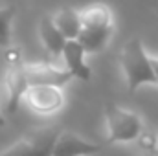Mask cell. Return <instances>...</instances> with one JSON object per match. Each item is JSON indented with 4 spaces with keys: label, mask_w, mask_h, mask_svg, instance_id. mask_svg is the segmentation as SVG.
<instances>
[{
    "label": "cell",
    "mask_w": 158,
    "mask_h": 156,
    "mask_svg": "<svg viewBox=\"0 0 158 156\" xmlns=\"http://www.w3.org/2000/svg\"><path fill=\"white\" fill-rule=\"evenodd\" d=\"M121 70L125 74L129 92H134L142 84H156L153 61L145 53L140 39H131L121 50Z\"/></svg>",
    "instance_id": "1"
},
{
    "label": "cell",
    "mask_w": 158,
    "mask_h": 156,
    "mask_svg": "<svg viewBox=\"0 0 158 156\" xmlns=\"http://www.w3.org/2000/svg\"><path fill=\"white\" fill-rule=\"evenodd\" d=\"M107 117V129H109V142L110 143H121V142H134L142 134V119L138 114L119 109V107H107L105 110Z\"/></svg>",
    "instance_id": "2"
},
{
    "label": "cell",
    "mask_w": 158,
    "mask_h": 156,
    "mask_svg": "<svg viewBox=\"0 0 158 156\" xmlns=\"http://www.w3.org/2000/svg\"><path fill=\"white\" fill-rule=\"evenodd\" d=\"M59 134L61 130L53 127L33 130L11 147H7L6 151H2L0 156H52L53 143Z\"/></svg>",
    "instance_id": "3"
},
{
    "label": "cell",
    "mask_w": 158,
    "mask_h": 156,
    "mask_svg": "<svg viewBox=\"0 0 158 156\" xmlns=\"http://www.w3.org/2000/svg\"><path fill=\"white\" fill-rule=\"evenodd\" d=\"M6 88H7V105H6V112L13 114L19 105L20 99L24 97L26 90H28V79H26V70H24V63L20 61V55L17 50H11L7 53V68H6Z\"/></svg>",
    "instance_id": "4"
},
{
    "label": "cell",
    "mask_w": 158,
    "mask_h": 156,
    "mask_svg": "<svg viewBox=\"0 0 158 156\" xmlns=\"http://www.w3.org/2000/svg\"><path fill=\"white\" fill-rule=\"evenodd\" d=\"M28 107L39 114H52L59 110L64 103V96L61 88L55 86H28L24 97Z\"/></svg>",
    "instance_id": "5"
},
{
    "label": "cell",
    "mask_w": 158,
    "mask_h": 156,
    "mask_svg": "<svg viewBox=\"0 0 158 156\" xmlns=\"http://www.w3.org/2000/svg\"><path fill=\"white\" fill-rule=\"evenodd\" d=\"M26 70V79H28V86H55L61 88L64 86L70 79H74L66 68H55L48 63H30L24 64Z\"/></svg>",
    "instance_id": "6"
},
{
    "label": "cell",
    "mask_w": 158,
    "mask_h": 156,
    "mask_svg": "<svg viewBox=\"0 0 158 156\" xmlns=\"http://www.w3.org/2000/svg\"><path fill=\"white\" fill-rule=\"evenodd\" d=\"M101 147L79 138L76 132H61L53 143L52 156H90L99 153Z\"/></svg>",
    "instance_id": "7"
},
{
    "label": "cell",
    "mask_w": 158,
    "mask_h": 156,
    "mask_svg": "<svg viewBox=\"0 0 158 156\" xmlns=\"http://www.w3.org/2000/svg\"><path fill=\"white\" fill-rule=\"evenodd\" d=\"M64 57V64H66V72L72 77H77L81 81H88L90 79V68L85 63V50L81 48L77 40H66L64 50L61 53Z\"/></svg>",
    "instance_id": "8"
},
{
    "label": "cell",
    "mask_w": 158,
    "mask_h": 156,
    "mask_svg": "<svg viewBox=\"0 0 158 156\" xmlns=\"http://www.w3.org/2000/svg\"><path fill=\"white\" fill-rule=\"evenodd\" d=\"M81 30H107L112 28V15L110 9L103 4L88 6L79 13Z\"/></svg>",
    "instance_id": "9"
},
{
    "label": "cell",
    "mask_w": 158,
    "mask_h": 156,
    "mask_svg": "<svg viewBox=\"0 0 158 156\" xmlns=\"http://www.w3.org/2000/svg\"><path fill=\"white\" fill-rule=\"evenodd\" d=\"M55 28L61 31V35L66 40H76L81 33V20H79V13L74 11L72 7H63L55 13V17H52Z\"/></svg>",
    "instance_id": "10"
},
{
    "label": "cell",
    "mask_w": 158,
    "mask_h": 156,
    "mask_svg": "<svg viewBox=\"0 0 158 156\" xmlns=\"http://www.w3.org/2000/svg\"><path fill=\"white\" fill-rule=\"evenodd\" d=\"M39 33L40 39L44 42L46 50L53 55H61L63 50H64V44H66V39L61 35V31L55 28L52 17H42L39 22Z\"/></svg>",
    "instance_id": "11"
},
{
    "label": "cell",
    "mask_w": 158,
    "mask_h": 156,
    "mask_svg": "<svg viewBox=\"0 0 158 156\" xmlns=\"http://www.w3.org/2000/svg\"><path fill=\"white\" fill-rule=\"evenodd\" d=\"M110 33H112V28H107V30H81V33L76 40L81 44L85 53H96V51L105 48Z\"/></svg>",
    "instance_id": "12"
},
{
    "label": "cell",
    "mask_w": 158,
    "mask_h": 156,
    "mask_svg": "<svg viewBox=\"0 0 158 156\" xmlns=\"http://www.w3.org/2000/svg\"><path fill=\"white\" fill-rule=\"evenodd\" d=\"M15 17V6L0 7V48L11 44V22Z\"/></svg>",
    "instance_id": "13"
},
{
    "label": "cell",
    "mask_w": 158,
    "mask_h": 156,
    "mask_svg": "<svg viewBox=\"0 0 158 156\" xmlns=\"http://www.w3.org/2000/svg\"><path fill=\"white\" fill-rule=\"evenodd\" d=\"M151 61H153V57H151ZM153 70H155V77H156V84H158V63L153 61Z\"/></svg>",
    "instance_id": "14"
},
{
    "label": "cell",
    "mask_w": 158,
    "mask_h": 156,
    "mask_svg": "<svg viewBox=\"0 0 158 156\" xmlns=\"http://www.w3.org/2000/svg\"><path fill=\"white\" fill-rule=\"evenodd\" d=\"M153 61H155V63H158V55H156V57H153Z\"/></svg>",
    "instance_id": "15"
},
{
    "label": "cell",
    "mask_w": 158,
    "mask_h": 156,
    "mask_svg": "<svg viewBox=\"0 0 158 156\" xmlns=\"http://www.w3.org/2000/svg\"><path fill=\"white\" fill-rule=\"evenodd\" d=\"M0 123H4V119H2V117H0Z\"/></svg>",
    "instance_id": "16"
}]
</instances>
